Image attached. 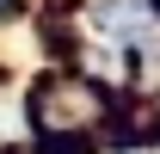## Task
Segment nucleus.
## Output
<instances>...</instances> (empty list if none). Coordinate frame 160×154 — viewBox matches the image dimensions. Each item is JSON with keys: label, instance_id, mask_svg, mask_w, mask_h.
<instances>
[{"label": "nucleus", "instance_id": "1", "mask_svg": "<svg viewBox=\"0 0 160 154\" xmlns=\"http://www.w3.org/2000/svg\"><path fill=\"white\" fill-rule=\"evenodd\" d=\"M99 31L117 37V43H142V37H154V13H148L142 0H117V6L99 13Z\"/></svg>", "mask_w": 160, "mask_h": 154}]
</instances>
